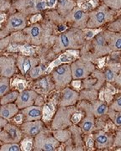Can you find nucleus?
<instances>
[{"instance_id":"nucleus-7","label":"nucleus","mask_w":121,"mask_h":151,"mask_svg":"<svg viewBox=\"0 0 121 151\" xmlns=\"http://www.w3.org/2000/svg\"><path fill=\"white\" fill-rule=\"evenodd\" d=\"M95 66L93 63L85 60H76L71 65L72 77L76 80L83 79L91 75L94 72Z\"/></svg>"},{"instance_id":"nucleus-25","label":"nucleus","mask_w":121,"mask_h":151,"mask_svg":"<svg viewBox=\"0 0 121 151\" xmlns=\"http://www.w3.org/2000/svg\"><path fill=\"white\" fill-rule=\"evenodd\" d=\"M94 113L91 111V108H89L88 112V116L83 119L81 128L83 132L85 133H89L91 130L94 129Z\"/></svg>"},{"instance_id":"nucleus-18","label":"nucleus","mask_w":121,"mask_h":151,"mask_svg":"<svg viewBox=\"0 0 121 151\" xmlns=\"http://www.w3.org/2000/svg\"><path fill=\"white\" fill-rule=\"evenodd\" d=\"M107 44L109 45L111 50H121V34L106 31L104 34Z\"/></svg>"},{"instance_id":"nucleus-30","label":"nucleus","mask_w":121,"mask_h":151,"mask_svg":"<svg viewBox=\"0 0 121 151\" xmlns=\"http://www.w3.org/2000/svg\"><path fill=\"white\" fill-rule=\"evenodd\" d=\"M21 149V146L18 145V143H7L1 146V151H19Z\"/></svg>"},{"instance_id":"nucleus-23","label":"nucleus","mask_w":121,"mask_h":151,"mask_svg":"<svg viewBox=\"0 0 121 151\" xmlns=\"http://www.w3.org/2000/svg\"><path fill=\"white\" fill-rule=\"evenodd\" d=\"M58 12L62 16H66L75 8V2L73 0H58Z\"/></svg>"},{"instance_id":"nucleus-46","label":"nucleus","mask_w":121,"mask_h":151,"mask_svg":"<svg viewBox=\"0 0 121 151\" xmlns=\"http://www.w3.org/2000/svg\"><path fill=\"white\" fill-rule=\"evenodd\" d=\"M115 81H116V82H117V84H118V85H120V86H121V70H120V75L116 77Z\"/></svg>"},{"instance_id":"nucleus-50","label":"nucleus","mask_w":121,"mask_h":151,"mask_svg":"<svg viewBox=\"0 0 121 151\" xmlns=\"http://www.w3.org/2000/svg\"><path fill=\"white\" fill-rule=\"evenodd\" d=\"M120 130H121V126H120Z\"/></svg>"},{"instance_id":"nucleus-11","label":"nucleus","mask_w":121,"mask_h":151,"mask_svg":"<svg viewBox=\"0 0 121 151\" xmlns=\"http://www.w3.org/2000/svg\"><path fill=\"white\" fill-rule=\"evenodd\" d=\"M38 97L37 92L34 90H24L19 94V97L15 101L16 105L19 109L33 106L35 103L36 98Z\"/></svg>"},{"instance_id":"nucleus-21","label":"nucleus","mask_w":121,"mask_h":151,"mask_svg":"<svg viewBox=\"0 0 121 151\" xmlns=\"http://www.w3.org/2000/svg\"><path fill=\"white\" fill-rule=\"evenodd\" d=\"M35 87L38 92L46 94L50 92L54 87H55V83L52 82L50 76H46L44 78H41L35 83Z\"/></svg>"},{"instance_id":"nucleus-9","label":"nucleus","mask_w":121,"mask_h":151,"mask_svg":"<svg viewBox=\"0 0 121 151\" xmlns=\"http://www.w3.org/2000/svg\"><path fill=\"white\" fill-rule=\"evenodd\" d=\"M26 27V14L22 13H17L9 18L6 27L4 29H2V37L4 33L10 31H18L24 29Z\"/></svg>"},{"instance_id":"nucleus-35","label":"nucleus","mask_w":121,"mask_h":151,"mask_svg":"<svg viewBox=\"0 0 121 151\" xmlns=\"http://www.w3.org/2000/svg\"><path fill=\"white\" fill-rule=\"evenodd\" d=\"M110 109L116 112H121V96L117 97L110 105Z\"/></svg>"},{"instance_id":"nucleus-41","label":"nucleus","mask_w":121,"mask_h":151,"mask_svg":"<svg viewBox=\"0 0 121 151\" xmlns=\"http://www.w3.org/2000/svg\"><path fill=\"white\" fill-rule=\"evenodd\" d=\"M56 2H57V0H46L47 8H53L56 4Z\"/></svg>"},{"instance_id":"nucleus-6","label":"nucleus","mask_w":121,"mask_h":151,"mask_svg":"<svg viewBox=\"0 0 121 151\" xmlns=\"http://www.w3.org/2000/svg\"><path fill=\"white\" fill-rule=\"evenodd\" d=\"M17 9L24 14H35L47 8L45 0H19L15 3Z\"/></svg>"},{"instance_id":"nucleus-42","label":"nucleus","mask_w":121,"mask_h":151,"mask_svg":"<svg viewBox=\"0 0 121 151\" xmlns=\"http://www.w3.org/2000/svg\"><path fill=\"white\" fill-rule=\"evenodd\" d=\"M7 120H8V119H4V118H2V117H1V119H0V128H1V129H4L6 125L8 124V123H7Z\"/></svg>"},{"instance_id":"nucleus-48","label":"nucleus","mask_w":121,"mask_h":151,"mask_svg":"<svg viewBox=\"0 0 121 151\" xmlns=\"http://www.w3.org/2000/svg\"><path fill=\"white\" fill-rule=\"evenodd\" d=\"M40 15H35V16H34L32 19H31V22H35V21H37L36 19H38L39 18H40Z\"/></svg>"},{"instance_id":"nucleus-39","label":"nucleus","mask_w":121,"mask_h":151,"mask_svg":"<svg viewBox=\"0 0 121 151\" xmlns=\"http://www.w3.org/2000/svg\"><path fill=\"white\" fill-rule=\"evenodd\" d=\"M99 32V31H95L94 29H88L86 32H85V36L87 39H92V38H94L96 35H97V33Z\"/></svg>"},{"instance_id":"nucleus-29","label":"nucleus","mask_w":121,"mask_h":151,"mask_svg":"<svg viewBox=\"0 0 121 151\" xmlns=\"http://www.w3.org/2000/svg\"><path fill=\"white\" fill-rule=\"evenodd\" d=\"M44 65H40L39 66H35L33 67L31 70H30L29 74H30V76L33 79H35V78H38L39 76L40 75H42V73L44 72L45 70Z\"/></svg>"},{"instance_id":"nucleus-27","label":"nucleus","mask_w":121,"mask_h":151,"mask_svg":"<svg viewBox=\"0 0 121 151\" xmlns=\"http://www.w3.org/2000/svg\"><path fill=\"white\" fill-rule=\"evenodd\" d=\"M19 92L17 91H13L11 92H9L5 94L4 96H3L1 98V105L7 104V103H12L15 102L17 98L19 97Z\"/></svg>"},{"instance_id":"nucleus-37","label":"nucleus","mask_w":121,"mask_h":151,"mask_svg":"<svg viewBox=\"0 0 121 151\" xmlns=\"http://www.w3.org/2000/svg\"><path fill=\"white\" fill-rule=\"evenodd\" d=\"M14 85L16 86L17 89L19 90V91H24L25 86H26V83L23 80H15V82L14 83Z\"/></svg>"},{"instance_id":"nucleus-12","label":"nucleus","mask_w":121,"mask_h":151,"mask_svg":"<svg viewBox=\"0 0 121 151\" xmlns=\"http://www.w3.org/2000/svg\"><path fill=\"white\" fill-rule=\"evenodd\" d=\"M16 72V62L12 56L0 57V73L1 76L11 77Z\"/></svg>"},{"instance_id":"nucleus-13","label":"nucleus","mask_w":121,"mask_h":151,"mask_svg":"<svg viewBox=\"0 0 121 151\" xmlns=\"http://www.w3.org/2000/svg\"><path fill=\"white\" fill-rule=\"evenodd\" d=\"M21 130L28 137H35L43 130V124L40 120L25 121L21 124Z\"/></svg>"},{"instance_id":"nucleus-5","label":"nucleus","mask_w":121,"mask_h":151,"mask_svg":"<svg viewBox=\"0 0 121 151\" xmlns=\"http://www.w3.org/2000/svg\"><path fill=\"white\" fill-rule=\"evenodd\" d=\"M75 108H69V106L63 107L60 106L57 113H55L53 122H52V129H64L67 126L72 124V115L74 114Z\"/></svg>"},{"instance_id":"nucleus-14","label":"nucleus","mask_w":121,"mask_h":151,"mask_svg":"<svg viewBox=\"0 0 121 151\" xmlns=\"http://www.w3.org/2000/svg\"><path fill=\"white\" fill-rule=\"evenodd\" d=\"M94 46L95 54L97 55H104L109 54L112 50L109 48V45L105 40L104 34H97L95 35L94 40Z\"/></svg>"},{"instance_id":"nucleus-33","label":"nucleus","mask_w":121,"mask_h":151,"mask_svg":"<svg viewBox=\"0 0 121 151\" xmlns=\"http://www.w3.org/2000/svg\"><path fill=\"white\" fill-rule=\"evenodd\" d=\"M34 146V141L32 139V137H29L24 139V140L21 142V148L24 151H30L33 149Z\"/></svg>"},{"instance_id":"nucleus-34","label":"nucleus","mask_w":121,"mask_h":151,"mask_svg":"<svg viewBox=\"0 0 121 151\" xmlns=\"http://www.w3.org/2000/svg\"><path fill=\"white\" fill-rule=\"evenodd\" d=\"M104 76L106 81L112 82V81H115L116 79V72L113 69L111 68H108L107 70H105Z\"/></svg>"},{"instance_id":"nucleus-31","label":"nucleus","mask_w":121,"mask_h":151,"mask_svg":"<svg viewBox=\"0 0 121 151\" xmlns=\"http://www.w3.org/2000/svg\"><path fill=\"white\" fill-rule=\"evenodd\" d=\"M54 136H55V138L58 139V140L60 141H66L69 138H70V133L69 132H67L66 130H62L60 129L59 131H56V132H54Z\"/></svg>"},{"instance_id":"nucleus-24","label":"nucleus","mask_w":121,"mask_h":151,"mask_svg":"<svg viewBox=\"0 0 121 151\" xmlns=\"http://www.w3.org/2000/svg\"><path fill=\"white\" fill-rule=\"evenodd\" d=\"M92 112L97 117H100L104 115L105 113H108L109 111V107L108 105L101 101H94L92 106Z\"/></svg>"},{"instance_id":"nucleus-28","label":"nucleus","mask_w":121,"mask_h":151,"mask_svg":"<svg viewBox=\"0 0 121 151\" xmlns=\"http://www.w3.org/2000/svg\"><path fill=\"white\" fill-rule=\"evenodd\" d=\"M9 91V79L6 76H1L0 78V96L3 97Z\"/></svg>"},{"instance_id":"nucleus-47","label":"nucleus","mask_w":121,"mask_h":151,"mask_svg":"<svg viewBox=\"0 0 121 151\" xmlns=\"http://www.w3.org/2000/svg\"><path fill=\"white\" fill-rule=\"evenodd\" d=\"M66 25H60V26H59V28H58V30L60 31V32H63L64 30H66Z\"/></svg>"},{"instance_id":"nucleus-38","label":"nucleus","mask_w":121,"mask_h":151,"mask_svg":"<svg viewBox=\"0 0 121 151\" xmlns=\"http://www.w3.org/2000/svg\"><path fill=\"white\" fill-rule=\"evenodd\" d=\"M81 119H82V113H76L72 115V123H74V124H77V123H79V122L81 121Z\"/></svg>"},{"instance_id":"nucleus-45","label":"nucleus","mask_w":121,"mask_h":151,"mask_svg":"<svg viewBox=\"0 0 121 151\" xmlns=\"http://www.w3.org/2000/svg\"><path fill=\"white\" fill-rule=\"evenodd\" d=\"M94 144H95V143H94V141L93 140V139H91V138H90V139H88V140L87 141V145H88V146L89 147V148H93L94 145Z\"/></svg>"},{"instance_id":"nucleus-16","label":"nucleus","mask_w":121,"mask_h":151,"mask_svg":"<svg viewBox=\"0 0 121 151\" xmlns=\"http://www.w3.org/2000/svg\"><path fill=\"white\" fill-rule=\"evenodd\" d=\"M37 63H38V60L30 56L19 55L17 59V65L23 75L26 74L27 72H30V70L34 66L37 65Z\"/></svg>"},{"instance_id":"nucleus-17","label":"nucleus","mask_w":121,"mask_h":151,"mask_svg":"<svg viewBox=\"0 0 121 151\" xmlns=\"http://www.w3.org/2000/svg\"><path fill=\"white\" fill-rule=\"evenodd\" d=\"M79 99V94L76 91L69 87H66L62 91V95L60 101V106L68 107L74 105Z\"/></svg>"},{"instance_id":"nucleus-2","label":"nucleus","mask_w":121,"mask_h":151,"mask_svg":"<svg viewBox=\"0 0 121 151\" xmlns=\"http://www.w3.org/2000/svg\"><path fill=\"white\" fill-rule=\"evenodd\" d=\"M113 18V11L109 8V6L102 5L91 12L88 14V21L87 27L89 29H96L106 22L110 21Z\"/></svg>"},{"instance_id":"nucleus-26","label":"nucleus","mask_w":121,"mask_h":151,"mask_svg":"<svg viewBox=\"0 0 121 151\" xmlns=\"http://www.w3.org/2000/svg\"><path fill=\"white\" fill-rule=\"evenodd\" d=\"M55 110V102H50L49 103L45 104L43 108V119L44 121L47 122L52 118L54 115Z\"/></svg>"},{"instance_id":"nucleus-43","label":"nucleus","mask_w":121,"mask_h":151,"mask_svg":"<svg viewBox=\"0 0 121 151\" xmlns=\"http://www.w3.org/2000/svg\"><path fill=\"white\" fill-rule=\"evenodd\" d=\"M72 86H74V87H76L77 89H78L80 86H81V81H78V80H76V81H72Z\"/></svg>"},{"instance_id":"nucleus-19","label":"nucleus","mask_w":121,"mask_h":151,"mask_svg":"<svg viewBox=\"0 0 121 151\" xmlns=\"http://www.w3.org/2000/svg\"><path fill=\"white\" fill-rule=\"evenodd\" d=\"M94 143L98 149L109 148L114 144L113 138L104 133H99L94 135Z\"/></svg>"},{"instance_id":"nucleus-44","label":"nucleus","mask_w":121,"mask_h":151,"mask_svg":"<svg viewBox=\"0 0 121 151\" xmlns=\"http://www.w3.org/2000/svg\"><path fill=\"white\" fill-rule=\"evenodd\" d=\"M36 100H38L39 102H35V105H37V106H41L42 104H43V103H44V101H43V98L40 97H37V98H36Z\"/></svg>"},{"instance_id":"nucleus-36","label":"nucleus","mask_w":121,"mask_h":151,"mask_svg":"<svg viewBox=\"0 0 121 151\" xmlns=\"http://www.w3.org/2000/svg\"><path fill=\"white\" fill-rule=\"evenodd\" d=\"M113 145L115 147H121V130L116 133Z\"/></svg>"},{"instance_id":"nucleus-20","label":"nucleus","mask_w":121,"mask_h":151,"mask_svg":"<svg viewBox=\"0 0 121 151\" xmlns=\"http://www.w3.org/2000/svg\"><path fill=\"white\" fill-rule=\"evenodd\" d=\"M24 31L27 33V40L33 44H37L42 35L41 26L38 24H35L31 27L24 29Z\"/></svg>"},{"instance_id":"nucleus-32","label":"nucleus","mask_w":121,"mask_h":151,"mask_svg":"<svg viewBox=\"0 0 121 151\" xmlns=\"http://www.w3.org/2000/svg\"><path fill=\"white\" fill-rule=\"evenodd\" d=\"M109 117L115 125L121 126V112H116V111L110 109Z\"/></svg>"},{"instance_id":"nucleus-22","label":"nucleus","mask_w":121,"mask_h":151,"mask_svg":"<svg viewBox=\"0 0 121 151\" xmlns=\"http://www.w3.org/2000/svg\"><path fill=\"white\" fill-rule=\"evenodd\" d=\"M19 107L16 105V103H7L1 106L0 109V116L2 118L6 119H10L14 118L17 113H19Z\"/></svg>"},{"instance_id":"nucleus-3","label":"nucleus","mask_w":121,"mask_h":151,"mask_svg":"<svg viewBox=\"0 0 121 151\" xmlns=\"http://www.w3.org/2000/svg\"><path fill=\"white\" fill-rule=\"evenodd\" d=\"M60 141L49 132L42 130L35 137L33 149L35 150L52 151L59 146Z\"/></svg>"},{"instance_id":"nucleus-15","label":"nucleus","mask_w":121,"mask_h":151,"mask_svg":"<svg viewBox=\"0 0 121 151\" xmlns=\"http://www.w3.org/2000/svg\"><path fill=\"white\" fill-rule=\"evenodd\" d=\"M21 113L24 116V121L40 120L43 118V108L41 106H30L22 109Z\"/></svg>"},{"instance_id":"nucleus-49","label":"nucleus","mask_w":121,"mask_h":151,"mask_svg":"<svg viewBox=\"0 0 121 151\" xmlns=\"http://www.w3.org/2000/svg\"><path fill=\"white\" fill-rule=\"evenodd\" d=\"M78 1H83V0H78Z\"/></svg>"},{"instance_id":"nucleus-40","label":"nucleus","mask_w":121,"mask_h":151,"mask_svg":"<svg viewBox=\"0 0 121 151\" xmlns=\"http://www.w3.org/2000/svg\"><path fill=\"white\" fill-rule=\"evenodd\" d=\"M14 122L18 124H22L23 120H24V116H23L22 113H19V114H18L17 113L16 115L14 117Z\"/></svg>"},{"instance_id":"nucleus-8","label":"nucleus","mask_w":121,"mask_h":151,"mask_svg":"<svg viewBox=\"0 0 121 151\" xmlns=\"http://www.w3.org/2000/svg\"><path fill=\"white\" fill-rule=\"evenodd\" d=\"M22 130H20L16 126L8 124L0 132V141L7 143H19L22 139Z\"/></svg>"},{"instance_id":"nucleus-10","label":"nucleus","mask_w":121,"mask_h":151,"mask_svg":"<svg viewBox=\"0 0 121 151\" xmlns=\"http://www.w3.org/2000/svg\"><path fill=\"white\" fill-rule=\"evenodd\" d=\"M88 14L85 13L83 9L79 8H74V9L68 14L66 17V21L71 22L73 24V26L76 29H82L87 27L88 21Z\"/></svg>"},{"instance_id":"nucleus-1","label":"nucleus","mask_w":121,"mask_h":151,"mask_svg":"<svg viewBox=\"0 0 121 151\" xmlns=\"http://www.w3.org/2000/svg\"><path fill=\"white\" fill-rule=\"evenodd\" d=\"M83 40L84 35L81 29L74 28L60 35L58 38L56 47H58L59 50L78 49L81 47Z\"/></svg>"},{"instance_id":"nucleus-4","label":"nucleus","mask_w":121,"mask_h":151,"mask_svg":"<svg viewBox=\"0 0 121 151\" xmlns=\"http://www.w3.org/2000/svg\"><path fill=\"white\" fill-rule=\"evenodd\" d=\"M55 87L57 89H64L66 86L72 81V74L71 70V65L68 64L60 65L52 71L51 76Z\"/></svg>"}]
</instances>
